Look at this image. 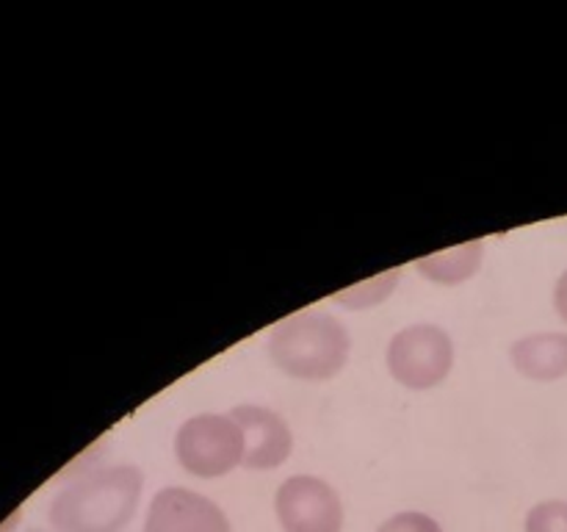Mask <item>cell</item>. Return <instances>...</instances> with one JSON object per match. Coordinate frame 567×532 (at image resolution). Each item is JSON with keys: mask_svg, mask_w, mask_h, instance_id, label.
<instances>
[{"mask_svg": "<svg viewBox=\"0 0 567 532\" xmlns=\"http://www.w3.org/2000/svg\"><path fill=\"white\" fill-rule=\"evenodd\" d=\"M144 491L136 466H105L78 477L50 502L53 532H122L131 524Z\"/></svg>", "mask_w": 567, "mask_h": 532, "instance_id": "1", "label": "cell"}, {"mask_svg": "<svg viewBox=\"0 0 567 532\" xmlns=\"http://www.w3.org/2000/svg\"><path fill=\"white\" fill-rule=\"evenodd\" d=\"M352 338L347 327L321 310L288 316L271 330L269 355L288 377L305 382L332 380L347 366Z\"/></svg>", "mask_w": 567, "mask_h": 532, "instance_id": "2", "label": "cell"}, {"mask_svg": "<svg viewBox=\"0 0 567 532\" xmlns=\"http://www.w3.org/2000/svg\"><path fill=\"white\" fill-rule=\"evenodd\" d=\"M175 452L188 474L214 480L244 466L247 443L241 427L230 413H199L183 421L175 438Z\"/></svg>", "mask_w": 567, "mask_h": 532, "instance_id": "3", "label": "cell"}, {"mask_svg": "<svg viewBox=\"0 0 567 532\" xmlns=\"http://www.w3.org/2000/svg\"><path fill=\"white\" fill-rule=\"evenodd\" d=\"M388 371L402 386L424 391L441 386L454 366V344L437 325H410L388 344Z\"/></svg>", "mask_w": 567, "mask_h": 532, "instance_id": "4", "label": "cell"}, {"mask_svg": "<svg viewBox=\"0 0 567 532\" xmlns=\"http://www.w3.org/2000/svg\"><path fill=\"white\" fill-rule=\"evenodd\" d=\"M275 513L282 532H341L343 504L330 482L293 474L277 488Z\"/></svg>", "mask_w": 567, "mask_h": 532, "instance_id": "5", "label": "cell"}, {"mask_svg": "<svg viewBox=\"0 0 567 532\" xmlns=\"http://www.w3.org/2000/svg\"><path fill=\"white\" fill-rule=\"evenodd\" d=\"M144 532H233L214 499L188 488H161L144 515Z\"/></svg>", "mask_w": 567, "mask_h": 532, "instance_id": "6", "label": "cell"}, {"mask_svg": "<svg viewBox=\"0 0 567 532\" xmlns=\"http://www.w3.org/2000/svg\"><path fill=\"white\" fill-rule=\"evenodd\" d=\"M230 416L244 432V443H247L244 466L247 469L269 471L291 458L293 436L280 413L260 408V405H238L230 410Z\"/></svg>", "mask_w": 567, "mask_h": 532, "instance_id": "7", "label": "cell"}, {"mask_svg": "<svg viewBox=\"0 0 567 532\" xmlns=\"http://www.w3.org/2000/svg\"><path fill=\"white\" fill-rule=\"evenodd\" d=\"M513 366L535 382H554L567 375V332H532L509 349Z\"/></svg>", "mask_w": 567, "mask_h": 532, "instance_id": "8", "label": "cell"}, {"mask_svg": "<svg viewBox=\"0 0 567 532\" xmlns=\"http://www.w3.org/2000/svg\"><path fill=\"white\" fill-rule=\"evenodd\" d=\"M482 253H485V244L476 238V242L457 244L452 249H443V253H432L426 258L415 260L421 275H426L435 283H446V286H454V283H463L480 269Z\"/></svg>", "mask_w": 567, "mask_h": 532, "instance_id": "9", "label": "cell"}, {"mask_svg": "<svg viewBox=\"0 0 567 532\" xmlns=\"http://www.w3.org/2000/svg\"><path fill=\"white\" fill-rule=\"evenodd\" d=\"M524 532H567V502L546 499L526 513Z\"/></svg>", "mask_w": 567, "mask_h": 532, "instance_id": "10", "label": "cell"}, {"mask_svg": "<svg viewBox=\"0 0 567 532\" xmlns=\"http://www.w3.org/2000/svg\"><path fill=\"white\" fill-rule=\"evenodd\" d=\"M377 532H443V526L432 515L419 513V510H404V513L382 521Z\"/></svg>", "mask_w": 567, "mask_h": 532, "instance_id": "11", "label": "cell"}, {"mask_svg": "<svg viewBox=\"0 0 567 532\" xmlns=\"http://www.w3.org/2000/svg\"><path fill=\"white\" fill-rule=\"evenodd\" d=\"M554 308L563 316V321H567V269L559 275L557 286H554Z\"/></svg>", "mask_w": 567, "mask_h": 532, "instance_id": "12", "label": "cell"}, {"mask_svg": "<svg viewBox=\"0 0 567 532\" xmlns=\"http://www.w3.org/2000/svg\"><path fill=\"white\" fill-rule=\"evenodd\" d=\"M31 532H42V530H31Z\"/></svg>", "mask_w": 567, "mask_h": 532, "instance_id": "13", "label": "cell"}]
</instances>
